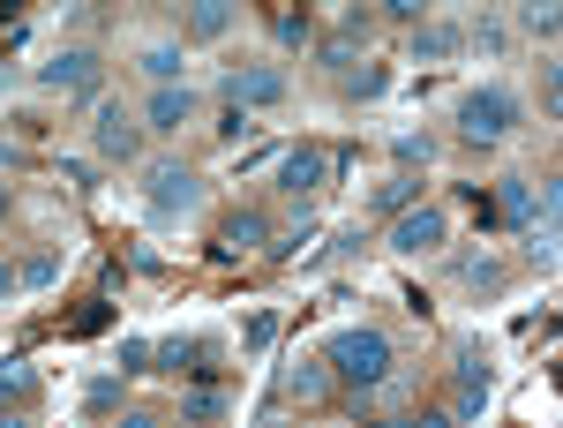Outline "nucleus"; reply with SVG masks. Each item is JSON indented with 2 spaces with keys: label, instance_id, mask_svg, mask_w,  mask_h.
<instances>
[{
  "label": "nucleus",
  "instance_id": "f257e3e1",
  "mask_svg": "<svg viewBox=\"0 0 563 428\" xmlns=\"http://www.w3.org/2000/svg\"><path fill=\"white\" fill-rule=\"evenodd\" d=\"M323 369H331V384H346V391H384L390 369H398V345L376 323H353V331H339L323 345Z\"/></svg>",
  "mask_w": 563,
  "mask_h": 428
},
{
  "label": "nucleus",
  "instance_id": "f03ea898",
  "mask_svg": "<svg viewBox=\"0 0 563 428\" xmlns=\"http://www.w3.org/2000/svg\"><path fill=\"white\" fill-rule=\"evenodd\" d=\"M511 129H519V98L504 84H481V90L459 98V135H466V143H504Z\"/></svg>",
  "mask_w": 563,
  "mask_h": 428
},
{
  "label": "nucleus",
  "instance_id": "7ed1b4c3",
  "mask_svg": "<svg viewBox=\"0 0 563 428\" xmlns=\"http://www.w3.org/2000/svg\"><path fill=\"white\" fill-rule=\"evenodd\" d=\"M143 196H151L158 218H188L203 204V180H196V166H180V158H158V166L143 173Z\"/></svg>",
  "mask_w": 563,
  "mask_h": 428
},
{
  "label": "nucleus",
  "instance_id": "20e7f679",
  "mask_svg": "<svg viewBox=\"0 0 563 428\" xmlns=\"http://www.w3.org/2000/svg\"><path fill=\"white\" fill-rule=\"evenodd\" d=\"M90 151H98V158H113V166H129L135 151H143V121H135L121 98H106V106H98V121H90Z\"/></svg>",
  "mask_w": 563,
  "mask_h": 428
},
{
  "label": "nucleus",
  "instance_id": "39448f33",
  "mask_svg": "<svg viewBox=\"0 0 563 428\" xmlns=\"http://www.w3.org/2000/svg\"><path fill=\"white\" fill-rule=\"evenodd\" d=\"M443 233H451V218L435 211V204H413V211L390 218V249H398V256H435Z\"/></svg>",
  "mask_w": 563,
  "mask_h": 428
},
{
  "label": "nucleus",
  "instance_id": "423d86ee",
  "mask_svg": "<svg viewBox=\"0 0 563 428\" xmlns=\"http://www.w3.org/2000/svg\"><path fill=\"white\" fill-rule=\"evenodd\" d=\"M38 84L68 90V98H90V90H98V53H90V45H60V53L38 68Z\"/></svg>",
  "mask_w": 563,
  "mask_h": 428
},
{
  "label": "nucleus",
  "instance_id": "0eeeda50",
  "mask_svg": "<svg viewBox=\"0 0 563 428\" xmlns=\"http://www.w3.org/2000/svg\"><path fill=\"white\" fill-rule=\"evenodd\" d=\"M218 90H225L233 113H256V106H278L286 98V68H233Z\"/></svg>",
  "mask_w": 563,
  "mask_h": 428
},
{
  "label": "nucleus",
  "instance_id": "6e6552de",
  "mask_svg": "<svg viewBox=\"0 0 563 428\" xmlns=\"http://www.w3.org/2000/svg\"><path fill=\"white\" fill-rule=\"evenodd\" d=\"M188 121H196V90H188V84H166V90H151V98H143V129L180 135Z\"/></svg>",
  "mask_w": 563,
  "mask_h": 428
},
{
  "label": "nucleus",
  "instance_id": "1a4fd4ad",
  "mask_svg": "<svg viewBox=\"0 0 563 428\" xmlns=\"http://www.w3.org/2000/svg\"><path fill=\"white\" fill-rule=\"evenodd\" d=\"M271 249V218L263 211H225L218 226V256H263Z\"/></svg>",
  "mask_w": 563,
  "mask_h": 428
},
{
  "label": "nucleus",
  "instance_id": "9d476101",
  "mask_svg": "<svg viewBox=\"0 0 563 428\" xmlns=\"http://www.w3.org/2000/svg\"><path fill=\"white\" fill-rule=\"evenodd\" d=\"M323 173H331V158H323L316 143H294V151H286V166H278V188L301 204V196H316V188H323Z\"/></svg>",
  "mask_w": 563,
  "mask_h": 428
},
{
  "label": "nucleus",
  "instance_id": "9b49d317",
  "mask_svg": "<svg viewBox=\"0 0 563 428\" xmlns=\"http://www.w3.org/2000/svg\"><path fill=\"white\" fill-rule=\"evenodd\" d=\"M158 369L211 384V376H218V345H211V339H166V345H158Z\"/></svg>",
  "mask_w": 563,
  "mask_h": 428
},
{
  "label": "nucleus",
  "instance_id": "f8f14e48",
  "mask_svg": "<svg viewBox=\"0 0 563 428\" xmlns=\"http://www.w3.org/2000/svg\"><path fill=\"white\" fill-rule=\"evenodd\" d=\"M481 406H488V361H481V345L459 353V406H451V421H481Z\"/></svg>",
  "mask_w": 563,
  "mask_h": 428
},
{
  "label": "nucleus",
  "instance_id": "ddd939ff",
  "mask_svg": "<svg viewBox=\"0 0 563 428\" xmlns=\"http://www.w3.org/2000/svg\"><path fill=\"white\" fill-rule=\"evenodd\" d=\"M331 369H323V353H301V361H294V369H286V398H294V406H323V398H331Z\"/></svg>",
  "mask_w": 563,
  "mask_h": 428
},
{
  "label": "nucleus",
  "instance_id": "4468645a",
  "mask_svg": "<svg viewBox=\"0 0 563 428\" xmlns=\"http://www.w3.org/2000/svg\"><path fill=\"white\" fill-rule=\"evenodd\" d=\"M459 45H466L459 23H413V53H421V61H451Z\"/></svg>",
  "mask_w": 563,
  "mask_h": 428
},
{
  "label": "nucleus",
  "instance_id": "2eb2a0df",
  "mask_svg": "<svg viewBox=\"0 0 563 428\" xmlns=\"http://www.w3.org/2000/svg\"><path fill=\"white\" fill-rule=\"evenodd\" d=\"M225 31H233V0H196V8H188V39H225Z\"/></svg>",
  "mask_w": 563,
  "mask_h": 428
},
{
  "label": "nucleus",
  "instance_id": "dca6fc26",
  "mask_svg": "<svg viewBox=\"0 0 563 428\" xmlns=\"http://www.w3.org/2000/svg\"><path fill=\"white\" fill-rule=\"evenodd\" d=\"M413 204H421V180H413V173H390L384 188H376V211H384V218L413 211Z\"/></svg>",
  "mask_w": 563,
  "mask_h": 428
},
{
  "label": "nucleus",
  "instance_id": "f3484780",
  "mask_svg": "<svg viewBox=\"0 0 563 428\" xmlns=\"http://www.w3.org/2000/svg\"><path fill=\"white\" fill-rule=\"evenodd\" d=\"M271 39L278 45H308L316 39V15H308V8H271Z\"/></svg>",
  "mask_w": 563,
  "mask_h": 428
},
{
  "label": "nucleus",
  "instance_id": "a211bd4d",
  "mask_svg": "<svg viewBox=\"0 0 563 428\" xmlns=\"http://www.w3.org/2000/svg\"><path fill=\"white\" fill-rule=\"evenodd\" d=\"M368 39V15H361V8H353L346 15V31H339V39H323V68H346L353 61V45Z\"/></svg>",
  "mask_w": 563,
  "mask_h": 428
},
{
  "label": "nucleus",
  "instance_id": "6ab92c4d",
  "mask_svg": "<svg viewBox=\"0 0 563 428\" xmlns=\"http://www.w3.org/2000/svg\"><path fill=\"white\" fill-rule=\"evenodd\" d=\"M459 278H466L474 294H496V286H504V263L496 256H459Z\"/></svg>",
  "mask_w": 563,
  "mask_h": 428
},
{
  "label": "nucleus",
  "instance_id": "aec40b11",
  "mask_svg": "<svg viewBox=\"0 0 563 428\" xmlns=\"http://www.w3.org/2000/svg\"><path fill=\"white\" fill-rule=\"evenodd\" d=\"M31 391H38V376H31L23 361H8V369H0V414H8V406H23Z\"/></svg>",
  "mask_w": 563,
  "mask_h": 428
},
{
  "label": "nucleus",
  "instance_id": "412c9836",
  "mask_svg": "<svg viewBox=\"0 0 563 428\" xmlns=\"http://www.w3.org/2000/svg\"><path fill=\"white\" fill-rule=\"evenodd\" d=\"M143 76H151L158 90L180 84V45H151V53H143Z\"/></svg>",
  "mask_w": 563,
  "mask_h": 428
},
{
  "label": "nucleus",
  "instance_id": "4be33fe9",
  "mask_svg": "<svg viewBox=\"0 0 563 428\" xmlns=\"http://www.w3.org/2000/svg\"><path fill=\"white\" fill-rule=\"evenodd\" d=\"M218 414H225V406H218V391H188V398H180V421H188V428H211Z\"/></svg>",
  "mask_w": 563,
  "mask_h": 428
},
{
  "label": "nucleus",
  "instance_id": "5701e85b",
  "mask_svg": "<svg viewBox=\"0 0 563 428\" xmlns=\"http://www.w3.org/2000/svg\"><path fill=\"white\" fill-rule=\"evenodd\" d=\"M151 361H158L151 339H121V376H151Z\"/></svg>",
  "mask_w": 563,
  "mask_h": 428
},
{
  "label": "nucleus",
  "instance_id": "b1692460",
  "mask_svg": "<svg viewBox=\"0 0 563 428\" xmlns=\"http://www.w3.org/2000/svg\"><path fill=\"white\" fill-rule=\"evenodd\" d=\"M53 278H60V256H53V249L23 256V286H53Z\"/></svg>",
  "mask_w": 563,
  "mask_h": 428
},
{
  "label": "nucleus",
  "instance_id": "393cba45",
  "mask_svg": "<svg viewBox=\"0 0 563 428\" xmlns=\"http://www.w3.org/2000/svg\"><path fill=\"white\" fill-rule=\"evenodd\" d=\"M519 23H526V31H533L541 45L556 39V8H549V0H533V8H519Z\"/></svg>",
  "mask_w": 563,
  "mask_h": 428
},
{
  "label": "nucleus",
  "instance_id": "a878e982",
  "mask_svg": "<svg viewBox=\"0 0 563 428\" xmlns=\"http://www.w3.org/2000/svg\"><path fill=\"white\" fill-rule=\"evenodd\" d=\"M384 84H390V76H384V68H376V61H368L361 76H346V90H353V98H384Z\"/></svg>",
  "mask_w": 563,
  "mask_h": 428
},
{
  "label": "nucleus",
  "instance_id": "bb28decb",
  "mask_svg": "<svg viewBox=\"0 0 563 428\" xmlns=\"http://www.w3.org/2000/svg\"><path fill=\"white\" fill-rule=\"evenodd\" d=\"M398 158H406V166H429V158H435V135H398Z\"/></svg>",
  "mask_w": 563,
  "mask_h": 428
},
{
  "label": "nucleus",
  "instance_id": "cd10ccee",
  "mask_svg": "<svg viewBox=\"0 0 563 428\" xmlns=\"http://www.w3.org/2000/svg\"><path fill=\"white\" fill-rule=\"evenodd\" d=\"M466 39H474L481 53H504V39H511V31H504V23H474V31H466Z\"/></svg>",
  "mask_w": 563,
  "mask_h": 428
},
{
  "label": "nucleus",
  "instance_id": "c85d7f7f",
  "mask_svg": "<svg viewBox=\"0 0 563 428\" xmlns=\"http://www.w3.org/2000/svg\"><path fill=\"white\" fill-rule=\"evenodd\" d=\"M241 135H256V129H249V113H233V106H225V121H218V143H241Z\"/></svg>",
  "mask_w": 563,
  "mask_h": 428
},
{
  "label": "nucleus",
  "instance_id": "c756f323",
  "mask_svg": "<svg viewBox=\"0 0 563 428\" xmlns=\"http://www.w3.org/2000/svg\"><path fill=\"white\" fill-rule=\"evenodd\" d=\"M278 339V316H271V308H263V316H249V345H271Z\"/></svg>",
  "mask_w": 563,
  "mask_h": 428
},
{
  "label": "nucleus",
  "instance_id": "7c9ffc66",
  "mask_svg": "<svg viewBox=\"0 0 563 428\" xmlns=\"http://www.w3.org/2000/svg\"><path fill=\"white\" fill-rule=\"evenodd\" d=\"M8 294H23V263H0V300Z\"/></svg>",
  "mask_w": 563,
  "mask_h": 428
},
{
  "label": "nucleus",
  "instance_id": "2f4dec72",
  "mask_svg": "<svg viewBox=\"0 0 563 428\" xmlns=\"http://www.w3.org/2000/svg\"><path fill=\"white\" fill-rule=\"evenodd\" d=\"M406 428H459V421H451V414H413Z\"/></svg>",
  "mask_w": 563,
  "mask_h": 428
},
{
  "label": "nucleus",
  "instance_id": "473e14b6",
  "mask_svg": "<svg viewBox=\"0 0 563 428\" xmlns=\"http://www.w3.org/2000/svg\"><path fill=\"white\" fill-rule=\"evenodd\" d=\"M121 428H158V414H121Z\"/></svg>",
  "mask_w": 563,
  "mask_h": 428
},
{
  "label": "nucleus",
  "instance_id": "72a5a7b5",
  "mask_svg": "<svg viewBox=\"0 0 563 428\" xmlns=\"http://www.w3.org/2000/svg\"><path fill=\"white\" fill-rule=\"evenodd\" d=\"M8 166H15V151H8V143H0V173H8Z\"/></svg>",
  "mask_w": 563,
  "mask_h": 428
},
{
  "label": "nucleus",
  "instance_id": "f704fd0d",
  "mask_svg": "<svg viewBox=\"0 0 563 428\" xmlns=\"http://www.w3.org/2000/svg\"><path fill=\"white\" fill-rule=\"evenodd\" d=\"M0 428H23V421H15V414H0Z\"/></svg>",
  "mask_w": 563,
  "mask_h": 428
},
{
  "label": "nucleus",
  "instance_id": "c9c22d12",
  "mask_svg": "<svg viewBox=\"0 0 563 428\" xmlns=\"http://www.w3.org/2000/svg\"><path fill=\"white\" fill-rule=\"evenodd\" d=\"M0 218H8V188H0Z\"/></svg>",
  "mask_w": 563,
  "mask_h": 428
},
{
  "label": "nucleus",
  "instance_id": "e433bc0d",
  "mask_svg": "<svg viewBox=\"0 0 563 428\" xmlns=\"http://www.w3.org/2000/svg\"><path fill=\"white\" fill-rule=\"evenodd\" d=\"M180 428H188V421H180Z\"/></svg>",
  "mask_w": 563,
  "mask_h": 428
}]
</instances>
